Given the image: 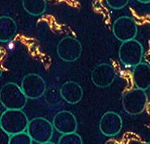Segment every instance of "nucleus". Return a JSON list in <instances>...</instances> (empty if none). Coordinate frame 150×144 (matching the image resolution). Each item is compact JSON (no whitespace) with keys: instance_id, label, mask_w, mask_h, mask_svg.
Wrapping results in <instances>:
<instances>
[{"instance_id":"nucleus-1","label":"nucleus","mask_w":150,"mask_h":144,"mask_svg":"<svg viewBox=\"0 0 150 144\" xmlns=\"http://www.w3.org/2000/svg\"><path fill=\"white\" fill-rule=\"evenodd\" d=\"M28 123L27 116L21 109H8L0 120L1 128L11 135L25 131Z\"/></svg>"},{"instance_id":"nucleus-2","label":"nucleus","mask_w":150,"mask_h":144,"mask_svg":"<svg viewBox=\"0 0 150 144\" xmlns=\"http://www.w3.org/2000/svg\"><path fill=\"white\" fill-rule=\"evenodd\" d=\"M27 98L22 88L13 83L5 84L0 91V100L8 109H22Z\"/></svg>"},{"instance_id":"nucleus-3","label":"nucleus","mask_w":150,"mask_h":144,"mask_svg":"<svg viewBox=\"0 0 150 144\" xmlns=\"http://www.w3.org/2000/svg\"><path fill=\"white\" fill-rule=\"evenodd\" d=\"M119 59L126 67H134L141 63L144 48L138 41L134 40L122 42L119 48Z\"/></svg>"},{"instance_id":"nucleus-4","label":"nucleus","mask_w":150,"mask_h":144,"mask_svg":"<svg viewBox=\"0 0 150 144\" xmlns=\"http://www.w3.org/2000/svg\"><path fill=\"white\" fill-rule=\"evenodd\" d=\"M148 102L145 90L134 88L125 94L122 99V105L125 112L131 115L141 114Z\"/></svg>"},{"instance_id":"nucleus-5","label":"nucleus","mask_w":150,"mask_h":144,"mask_svg":"<svg viewBox=\"0 0 150 144\" xmlns=\"http://www.w3.org/2000/svg\"><path fill=\"white\" fill-rule=\"evenodd\" d=\"M54 128L48 120L37 117L29 121L27 129L33 140L39 143H48L52 137Z\"/></svg>"},{"instance_id":"nucleus-6","label":"nucleus","mask_w":150,"mask_h":144,"mask_svg":"<svg viewBox=\"0 0 150 144\" xmlns=\"http://www.w3.org/2000/svg\"><path fill=\"white\" fill-rule=\"evenodd\" d=\"M114 36L120 42L134 40L137 34L135 22L128 16H121L117 19L112 26Z\"/></svg>"},{"instance_id":"nucleus-7","label":"nucleus","mask_w":150,"mask_h":144,"mask_svg":"<svg viewBox=\"0 0 150 144\" xmlns=\"http://www.w3.org/2000/svg\"><path fill=\"white\" fill-rule=\"evenodd\" d=\"M82 53V45L79 40L71 37H64L57 45V54L62 60L74 62Z\"/></svg>"},{"instance_id":"nucleus-8","label":"nucleus","mask_w":150,"mask_h":144,"mask_svg":"<svg viewBox=\"0 0 150 144\" xmlns=\"http://www.w3.org/2000/svg\"><path fill=\"white\" fill-rule=\"evenodd\" d=\"M21 88L28 98L37 99L45 94L46 85L44 80L36 74H30L23 78Z\"/></svg>"},{"instance_id":"nucleus-9","label":"nucleus","mask_w":150,"mask_h":144,"mask_svg":"<svg viewBox=\"0 0 150 144\" xmlns=\"http://www.w3.org/2000/svg\"><path fill=\"white\" fill-rule=\"evenodd\" d=\"M99 127L100 132L105 136H115L120 133L123 127L121 117L116 112H105L101 117Z\"/></svg>"},{"instance_id":"nucleus-10","label":"nucleus","mask_w":150,"mask_h":144,"mask_svg":"<svg viewBox=\"0 0 150 144\" xmlns=\"http://www.w3.org/2000/svg\"><path fill=\"white\" fill-rule=\"evenodd\" d=\"M116 73L111 65L101 63L96 66L91 73V80L96 86L106 88L115 81Z\"/></svg>"},{"instance_id":"nucleus-11","label":"nucleus","mask_w":150,"mask_h":144,"mask_svg":"<svg viewBox=\"0 0 150 144\" xmlns=\"http://www.w3.org/2000/svg\"><path fill=\"white\" fill-rule=\"evenodd\" d=\"M53 126L59 133L75 132L77 128V119L73 113L68 111L59 112L54 117Z\"/></svg>"},{"instance_id":"nucleus-12","label":"nucleus","mask_w":150,"mask_h":144,"mask_svg":"<svg viewBox=\"0 0 150 144\" xmlns=\"http://www.w3.org/2000/svg\"><path fill=\"white\" fill-rule=\"evenodd\" d=\"M62 99L70 104H76L80 102L83 96V91L80 85L76 82H66L60 88Z\"/></svg>"},{"instance_id":"nucleus-13","label":"nucleus","mask_w":150,"mask_h":144,"mask_svg":"<svg viewBox=\"0 0 150 144\" xmlns=\"http://www.w3.org/2000/svg\"><path fill=\"white\" fill-rule=\"evenodd\" d=\"M132 77L137 88L148 89L150 87V66L144 63L137 64L133 68Z\"/></svg>"},{"instance_id":"nucleus-14","label":"nucleus","mask_w":150,"mask_h":144,"mask_svg":"<svg viewBox=\"0 0 150 144\" xmlns=\"http://www.w3.org/2000/svg\"><path fill=\"white\" fill-rule=\"evenodd\" d=\"M1 23V42H7L14 37L16 32V25L9 16H2L0 19Z\"/></svg>"},{"instance_id":"nucleus-15","label":"nucleus","mask_w":150,"mask_h":144,"mask_svg":"<svg viewBox=\"0 0 150 144\" xmlns=\"http://www.w3.org/2000/svg\"><path fill=\"white\" fill-rule=\"evenodd\" d=\"M23 5L26 11L33 16L41 15L46 9L45 0H23Z\"/></svg>"},{"instance_id":"nucleus-16","label":"nucleus","mask_w":150,"mask_h":144,"mask_svg":"<svg viewBox=\"0 0 150 144\" xmlns=\"http://www.w3.org/2000/svg\"><path fill=\"white\" fill-rule=\"evenodd\" d=\"M59 143L60 144H82L83 140L81 137L76 132L63 134L59 138Z\"/></svg>"},{"instance_id":"nucleus-17","label":"nucleus","mask_w":150,"mask_h":144,"mask_svg":"<svg viewBox=\"0 0 150 144\" xmlns=\"http://www.w3.org/2000/svg\"><path fill=\"white\" fill-rule=\"evenodd\" d=\"M32 140L28 133L25 131L13 135L10 138L9 143L11 144H28L31 143Z\"/></svg>"},{"instance_id":"nucleus-18","label":"nucleus","mask_w":150,"mask_h":144,"mask_svg":"<svg viewBox=\"0 0 150 144\" xmlns=\"http://www.w3.org/2000/svg\"><path fill=\"white\" fill-rule=\"evenodd\" d=\"M129 2V0H106L107 5L111 8L115 10H120L125 8Z\"/></svg>"},{"instance_id":"nucleus-19","label":"nucleus","mask_w":150,"mask_h":144,"mask_svg":"<svg viewBox=\"0 0 150 144\" xmlns=\"http://www.w3.org/2000/svg\"><path fill=\"white\" fill-rule=\"evenodd\" d=\"M137 2H141V3L143 4H147V3H149L150 2V0H137Z\"/></svg>"}]
</instances>
